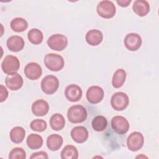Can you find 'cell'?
<instances>
[{
  "label": "cell",
  "instance_id": "6da1fadb",
  "mask_svg": "<svg viewBox=\"0 0 159 159\" xmlns=\"http://www.w3.org/2000/svg\"><path fill=\"white\" fill-rule=\"evenodd\" d=\"M86 108L80 104L71 106L67 112V117L69 121L73 124H78L84 122L87 118Z\"/></svg>",
  "mask_w": 159,
  "mask_h": 159
},
{
  "label": "cell",
  "instance_id": "7a4b0ae2",
  "mask_svg": "<svg viewBox=\"0 0 159 159\" xmlns=\"http://www.w3.org/2000/svg\"><path fill=\"white\" fill-rule=\"evenodd\" d=\"M44 63L46 67L53 71L61 70L65 65L63 58L56 53H48L44 57Z\"/></svg>",
  "mask_w": 159,
  "mask_h": 159
},
{
  "label": "cell",
  "instance_id": "3957f363",
  "mask_svg": "<svg viewBox=\"0 0 159 159\" xmlns=\"http://www.w3.org/2000/svg\"><path fill=\"white\" fill-rule=\"evenodd\" d=\"M20 67L19 59L14 55H7L1 63V68L6 74L11 75L17 73Z\"/></svg>",
  "mask_w": 159,
  "mask_h": 159
},
{
  "label": "cell",
  "instance_id": "277c9868",
  "mask_svg": "<svg viewBox=\"0 0 159 159\" xmlns=\"http://www.w3.org/2000/svg\"><path fill=\"white\" fill-rule=\"evenodd\" d=\"M96 11L99 16L104 19L113 17L116 12V8L111 1H102L97 6Z\"/></svg>",
  "mask_w": 159,
  "mask_h": 159
},
{
  "label": "cell",
  "instance_id": "5b68a950",
  "mask_svg": "<svg viewBox=\"0 0 159 159\" xmlns=\"http://www.w3.org/2000/svg\"><path fill=\"white\" fill-rule=\"evenodd\" d=\"M129 104V99L127 94L123 92L114 93L111 99V104L112 108L117 111L126 109Z\"/></svg>",
  "mask_w": 159,
  "mask_h": 159
},
{
  "label": "cell",
  "instance_id": "8992f818",
  "mask_svg": "<svg viewBox=\"0 0 159 159\" xmlns=\"http://www.w3.org/2000/svg\"><path fill=\"white\" fill-rule=\"evenodd\" d=\"M59 87V80L54 75H47L41 81V89L47 94L55 93Z\"/></svg>",
  "mask_w": 159,
  "mask_h": 159
},
{
  "label": "cell",
  "instance_id": "52a82bcc",
  "mask_svg": "<svg viewBox=\"0 0 159 159\" xmlns=\"http://www.w3.org/2000/svg\"><path fill=\"white\" fill-rule=\"evenodd\" d=\"M47 45L53 50L62 51L68 45V39L62 34H53L48 39Z\"/></svg>",
  "mask_w": 159,
  "mask_h": 159
},
{
  "label": "cell",
  "instance_id": "ba28073f",
  "mask_svg": "<svg viewBox=\"0 0 159 159\" xmlns=\"http://www.w3.org/2000/svg\"><path fill=\"white\" fill-rule=\"evenodd\" d=\"M111 127L116 133L123 135L128 132L130 125L126 118L121 116H116L111 120Z\"/></svg>",
  "mask_w": 159,
  "mask_h": 159
},
{
  "label": "cell",
  "instance_id": "9c48e42d",
  "mask_svg": "<svg viewBox=\"0 0 159 159\" xmlns=\"http://www.w3.org/2000/svg\"><path fill=\"white\" fill-rule=\"evenodd\" d=\"M144 138L142 133L134 132L131 133L127 139V146L129 150L136 152L143 145Z\"/></svg>",
  "mask_w": 159,
  "mask_h": 159
},
{
  "label": "cell",
  "instance_id": "30bf717a",
  "mask_svg": "<svg viewBox=\"0 0 159 159\" xmlns=\"http://www.w3.org/2000/svg\"><path fill=\"white\" fill-rule=\"evenodd\" d=\"M124 45L130 51H136L142 45V38L137 33L128 34L124 38Z\"/></svg>",
  "mask_w": 159,
  "mask_h": 159
},
{
  "label": "cell",
  "instance_id": "8fae6325",
  "mask_svg": "<svg viewBox=\"0 0 159 159\" xmlns=\"http://www.w3.org/2000/svg\"><path fill=\"white\" fill-rule=\"evenodd\" d=\"M104 93L102 88L98 86H92L89 87L86 92V98L91 104H98L104 98Z\"/></svg>",
  "mask_w": 159,
  "mask_h": 159
},
{
  "label": "cell",
  "instance_id": "7c38bea8",
  "mask_svg": "<svg viewBox=\"0 0 159 159\" xmlns=\"http://www.w3.org/2000/svg\"><path fill=\"white\" fill-rule=\"evenodd\" d=\"M24 73L27 78L30 80H36L39 78L42 74V67L35 62L27 63L24 68Z\"/></svg>",
  "mask_w": 159,
  "mask_h": 159
},
{
  "label": "cell",
  "instance_id": "4fadbf2b",
  "mask_svg": "<svg viewBox=\"0 0 159 159\" xmlns=\"http://www.w3.org/2000/svg\"><path fill=\"white\" fill-rule=\"evenodd\" d=\"M6 86L12 91L19 89L23 85V78L19 73H16L8 75L5 80Z\"/></svg>",
  "mask_w": 159,
  "mask_h": 159
},
{
  "label": "cell",
  "instance_id": "5bb4252c",
  "mask_svg": "<svg viewBox=\"0 0 159 159\" xmlns=\"http://www.w3.org/2000/svg\"><path fill=\"white\" fill-rule=\"evenodd\" d=\"M83 92L81 88L77 84H71L68 85L65 91L66 98L71 102H76L81 99Z\"/></svg>",
  "mask_w": 159,
  "mask_h": 159
},
{
  "label": "cell",
  "instance_id": "9a60e30c",
  "mask_svg": "<svg viewBox=\"0 0 159 159\" xmlns=\"http://www.w3.org/2000/svg\"><path fill=\"white\" fill-rule=\"evenodd\" d=\"M88 131L83 126H76L71 131V136L73 140L78 143L86 142L88 138Z\"/></svg>",
  "mask_w": 159,
  "mask_h": 159
},
{
  "label": "cell",
  "instance_id": "2e32d148",
  "mask_svg": "<svg viewBox=\"0 0 159 159\" xmlns=\"http://www.w3.org/2000/svg\"><path fill=\"white\" fill-rule=\"evenodd\" d=\"M49 110L48 103L43 99H38L32 105V112L36 116H43Z\"/></svg>",
  "mask_w": 159,
  "mask_h": 159
},
{
  "label": "cell",
  "instance_id": "e0dca14e",
  "mask_svg": "<svg viewBox=\"0 0 159 159\" xmlns=\"http://www.w3.org/2000/svg\"><path fill=\"white\" fill-rule=\"evenodd\" d=\"M6 45L9 50L17 52L23 49L25 43L24 39L21 37L12 35L7 39Z\"/></svg>",
  "mask_w": 159,
  "mask_h": 159
},
{
  "label": "cell",
  "instance_id": "ac0fdd59",
  "mask_svg": "<svg viewBox=\"0 0 159 159\" xmlns=\"http://www.w3.org/2000/svg\"><path fill=\"white\" fill-rule=\"evenodd\" d=\"M86 42L92 46H96L99 45L103 39L102 33L97 29H92L89 30L86 34Z\"/></svg>",
  "mask_w": 159,
  "mask_h": 159
},
{
  "label": "cell",
  "instance_id": "d6986e66",
  "mask_svg": "<svg viewBox=\"0 0 159 159\" xmlns=\"http://www.w3.org/2000/svg\"><path fill=\"white\" fill-rule=\"evenodd\" d=\"M132 9L137 16L143 17L149 12L150 5L145 0H136L133 4Z\"/></svg>",
  "mask_w": 159,
  "mask_h": 159
},
{
  "label": "cell",
  "instance_id": "ffe728a7",
  "mask_svg": "<svg viewBox=\"0 0 159 159\" xmlns=\"http://www.w3.org/2000/svg\"><path fill=\"white\" fill-rule=\"evenodd\" d=\"M63 137L58 134H51L47 139V146L52 151L59 150L63 145Z\"/></svg>",
  "mask_w": 159,
  "mask_h": 159
},
{
  "label": "cell",
  "instance_id": "44dd1931",
  "mask_svg": "<svg viewBox=\"0 0 159 159\" xmlns=\"http://www.w3.org/2000/svg\"><path fill=\"white\" fill-rule=\"evenodd\" d=\"M50 125L53 130H60L65 125V120L64 117L59 114L56 113L52 116L50 119Z\"/></svg>",
  "mask_w": 159,
  "mask_h": 159
},
{
  "label": "cell",
  "instance_id": "7402d4cb",
  "mask_svg": "<svg viewBox=\"0 0 159 159\" xmlns=\"http://www.w3.org/2000/svg\"><path fill=\"white\" fill-rule=\"evenodd\" d=\"M25 136V130L22 127H15L11 129L9 133L11 140L15 143H21Z\"/></svg>",
  "mask_w": 159,
  "mask_h": 159
},
{
  "label": "cell",
  "instance_id": "603a6c76",
  "mask_svg": "<svg viewBox=\"0 0 159 159\" xmlns=\"http://www.w3.org/2000/svg\"><path fill=\"white\" fill-rule=\"evenodd\" d=\"M42 137L36 134H30L27 139V145L32 150H36L40 148L43 145Z\"/></svg>",
  "mask_w": 159,
  "mask_h": 159
},
{
  "label": "cell",
  "instance_id": "cb8c5ba5",
  "mask_svg": "<svg viewBox=\"0 0 159 159\" xmlns=\"http://www.w3.org/2000/svg\"><path fill=\"white\" fill-rule=\"evenodd\" d=\"M126 79V72L123 69H117L114 73L112 80V86L115 88H120Z\"/></svg>",
  "mask_w": 159,
  "mask_h": 159
},
{
  "label": "cell",
  "instance_id": "d4e9b609",
  "mask_svg": "<svg viewBox=\"0 0 159 159\" xmlns=\"http://www.w3.org/2000/svg\"><path fill=\"white\" fill-rule=\"evenodd\" d=\"M11 29L16 32H21L28 27L27 21L22 17H16L13 19L10 24Z\"/></svg>",
  "mask_w": 159,
  "mask_h": 159
},
{
  "label": "cell",
  "instance_id": "484cf974",
  "mask_svg": "<svg viewBox=\"0 0 159 159\" xmlns=\"http://www.w3.org/2000/svg\"><path fill=\"white\" fill-rule=\"evenodd\" d=\"M62 159H77L78 158V151L77 148L71 145H66L61 152Z\"/></svg>",
  "mask_w": 159,
  "mask_h": 159
},
{
  "label": "cell",
  "instance_id": "4316f807",
  "mask_svg": "<svg viewBox=\"0 0 159 159\" xmlns=\"http://www.w3.org/2000/svg\"><path fill=\"white\" fill-rule=\"evenodd\" d=\"M27 38L29 42L34 45H38L42 43L43 38V35L41 30L38 29H30L27 34Z\"/></svg>",
  "mask_w": 159,
  "mask_h": 159
},
{
  "label": "cell",
  "instance_id": "83f0119b",
  "mask_svg": "<svg viewBox=\"0 0 159 159\" xmlns=\"http://www.w3.org/2000/svg\"><path fill=\"white\" fill-rule=\"evenodd\" d=\"M92 127L97 132H101L106 129L107 125V121L106 117L102 116H97L92 120Z\"/></svg>",
  "mask_w": 159,
  "mask_h": 159
},
{
  "label": "cell",
  "instance_id": "f1b7e54d",
  "mask_svg": "<svg viewBox=\"0 0 159 159\" xmlns=\"http://www.w3.org/2000/svg\"><path fill=\"white\" fill-rule=\"evenodd\" d=\"M30 127L32 130L41 132L45 130L47 127V124L44 120L37 119L31 122Z\"/></svg>",
  "mask_w": 159,
  "mask_h": 159
},
{
  "label": "cell",
  "instance_id": "f546056e",
  "mask_svg": "<svg viewBox=\"0 0 159 159\" xmlns=\"http://www.w3.org/2000/svg\"><path fill=\"white\" fill-rule=\"evenodd\" d=\"M26 158V153L22 148H14L9 154V159H25Z\"/></svg>",
  "mask_w": 159,
  "mask_h": 159
},
{
  "label": "cell",
  "instance_id": "4dcf8cb0",
  "mask_svg": "<svg viewBox=\"0 0 159 159\" xmlns=\"http://www.w3.org/2000/svg\"><path fill=\"white\" fill-rule=\"evenodd\" d=\"M30 158L31 159H35V158L47 159V158H48V156L45 152L40 151V152H37L32 153V155L30 156Z\"/></svg>",
  "mask_w": 159,
  "mask_h": 159
},
{
  "label": "cell",
  "instance_id": "1f68e13d",
  "mask_svg": "<svg viewBox=\"0 0 159 159\" xmlns=\"http://www.w3.org/2000/svg\"><path fill=\"white\" fill-rule=\"evenodd\" d=\"M0 89H1L0 101H1V102H2L7 99V98L8 96V91H7L6 88L5 86H4L2 84H1Z\"/></svg>",
  "mask_w": 159,
  "mask_h": 159
},
{
  "label": "cell",
  "instance_id": "d6a6232c",
  "mask_svg": "<svg viewBox=\"0 0 159 159\" xmlns=\"http://www.w3.org/2000/svg\"><path fill=\"white\" fill-rule=\"evenodd\" d=\"M116 2L121 7H127L131 2V0H119L116 1Z\"/></svg>",
  "mask_w": 159,
  "mask_h": 159
},
{
  "label": "cell",
  "instance_id": "836d02e7",
  "mask_svg": "<svg viewBox=\"0 0 159 159\" xmlns=\"http://www.w3.org/2000/svg\"><path fill=\"white\" fill-rule=\"evenodd\" d=\"M147 158V157H146V156H145L143 155H138V156L136 157V158Z\"/></svg>",
  "mask_w": 159,
  "mask_h": 159
}]
</instances>
